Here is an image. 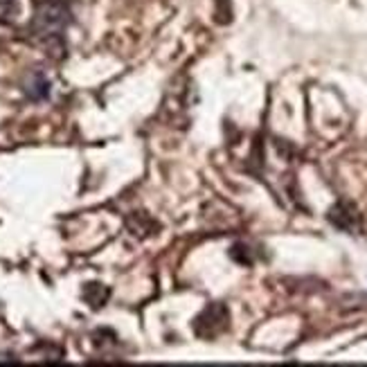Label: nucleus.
Here are the masks:
<instances>
[{
  "label": "nucleus",
  "mask_w": 367,
  "mask_h": 367,
  "mask_svg": "<svg viewBox=\"0 0 367 367\" xmlns=\"http://www.w3.org/2000/svg\"><path fill=\"white\" fill-rule=\"evenodd\" d=\"M230 327V311L226 304L212 302L194 320V333L199 338H217Z\"/></svg>",
  "instance_id": "f03ea898"
},
{
  "label": "nucleus",
  "mask_w": 367,
  "mask_h": 367,
  "mask_svg": "<svg viewBox=\"0 0 367 367\" xmlns=\"http://www.w3.org/2000/svg\"><path fill=\"white\" fill-rule=\"evenodd\" d=\"M329 221H331V226H336L338 230L343 232H350V234H359L363 232V219H361V214L359 210H356L352 203L347 201H340V203H336V206L329 210Z\"/></svg>",
  "instance_id": "7ed1b4c3"
},
{
  "label": "nucleus",
  "mask_w": 367,
  "mask_h": 367,
  "mask_svg": "<svg viewBox=\"0 0 367 367\" xmlns=\"http://www.w3.org/2000/svg\"><path fill=\"white\" fill-rule=\"evenodd\" d=\"M230 257L237 264H241V266H252V261H254L252 250L246 246V243H234L232 250H230Z\"/></svg>",
  "instance_id": "423d86ee"
},
{
  "label": "nucleus",
  "mask_w": 367,
  "mask_h": 367,
  "mask_svg": "<svg viewBox=\"0 0 367 367\" xmlns=\"http://www.w3.org/2000/svg\"><path fill=\"white\" fill-rule=\"evenodd\" d=\"M108 295H110V291L104 287V284H88V287L84 289V300L93 309L104 307V302L108 300Z\"/></svg>",
  "instance_id": "20e7f679"
},
{
  "label": "nucleus",
  "mask_w": 367,
  "mask_h": 367,
  "mask_svg": "<svg viewBox=\"0 0 367 367\" xmlns=\"http://www.w3.org/2000/svg\"><path fill=\"white\" fill-rule=\"evenodd\" d=\"M25 93L32 97V99H45L50 95V81L43 75H41V73H36V75L29 77Z\"/></svg>",
  "instance_id": "39448f33"
},
{
  "label": "nucleus",
  "mask_w": 367,
  "mask_h": 367,
  "mask_svg": "<svg viewBox=\"0 0 367 367\" xmlns=\"http://www.w3.org/2000/svg\"><path fill=\"white\" fill-rule=\"evenodd\" d=\"M217 5H221L217 9V23H230V0H217Z\"/></svg>",
  "instance_id": "6e6552de"
},
{
  "label": "nucleus",
  "mask_w": 367,
  "mask_h": 367,
  "mask_svg": "<svg viewBox=\"0 0 367 367\" xmlns=\"http://www.w3.org/2000/svg\"><path fill=\"white\" fill-rule=\"evenodd\" d=\"M18 14V3L16 0H0V25L12 23Z\"/></svg>",
  "instance_id": "0eeeda50"
},
{
  "label": "nucleus",
  "mask_w": 367,
  "mask_h": 367,
  "mask_svg": "<svg viewBox=\"0 0 367 367\" xmlns=\"http://www.w3.org/2000/svg\"><path fill=\"white\" fill-rule=\"evenodd\" d=\"M70 23V9L64 0H43L36 5L34 32L41 38H59Z\"/></svg>",
  "instance_id": "f257e3e1"
}]
</instances>
